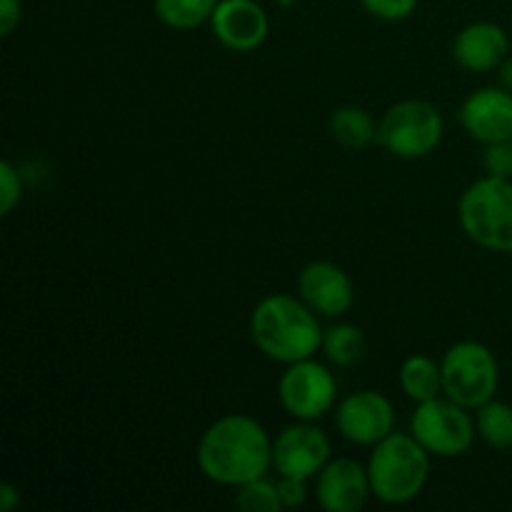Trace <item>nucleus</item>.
<instances>
[{
  "instance_id": "f257e3e1",
  "label": "nucleus",
  "mask_w": 512,
  "mask_h": 512,
  "mask_svg": "<svg viewBox=\"0 0 512 512\" xmlns=\"http://www.w3.org/2000/svg\"><path fill=\"white\" fill-rule=\"evenodd\" d=\"M198 468L213 483L240 488L273 468V440L250 415H225L200 438Z\"/></svg>"
},
{
  "instance_id": "f03ea898",
  "label": "nucleus",
  "mask_w": 512,
  "mask_h": 512,
  "mask_svg": "<svg viewBox=\"0 0 512 512\" xmlns=\"http://www.w3.org/2000/svg\"><path fill=\"white\" fill-rule=\"evenodd\" d=\"M323 333L320 315L295 295H268L250 315V338L273 363L290 365L315 358L323 348Z\"/></svg>"
},
{
  "instance_id": "7ed1b4c3",
  "label": "nucleus",
  "mask_w": 512,
  "mask_h": 512,
  "mask_svg": "<svg viewBox=\"0 0 512 512\" xmlns=\"http://www.w3.org/2000/svg\"><path fill=\"white\" fill-rule=\"evenodd\" d=\"M373 498L385 505L413 503L430 478V453L410 433H390L368 458Z\"/></svg>"
},
{
  "instance_id": "20e7f679",
  "label": "nucleus",
  "mask_w": 512,
  "mask_h": 512,
  "mask_svg": "<svg viewBox=\"0 0 512 512\" xmlns=\"http://www.w3.org/2000/svg\"><path fill=\"white\" fill-rule=\"evenodd\" d=\"M458 218L475 245L493 253H512V180L493 175L475 180L460 195Z\"/></svg>"
},
{
  "instance_id": "39448f33",
  "label": "nucleus",
  "mask_w": 512,
  "mask_h": 512,
  "mask_svg": "<svg viewBox=\"0 0 512 512\" xmlns=\"http://www.w3.org/2000/svg\"><path fill=\"white\" fill-rule=\"evenodd\" d=\"M445 123L430 100L408 98L390 105L378 123V145L403 160L428 158L443 143Z\"/></svg>"
},
{
  "instance_id": "423d86ee",
  "label": "nucleus",
  "mask_w": 512,
  "mask_h": 512,
  "mask_svg": "<svg viewBox=\"0 0 512 512\" xmlns=\"http://www.w3.org/2000/svg\"><path fill=\"white\" fill-rule=\"evenodd\" d=\"M443 395L468 410L483 408L500 388V365L478 340H460L443 355Z\"/></svg>"
},
{
  "instance_id": "0eeeda50",
  "label": "nucleus",
  "mask_w": 512,
  "mask_h": 512,
  "mask_svg": "<svg viewBox=\"0 0 512 512\" xmlns=\"http://www.w3.org/2000/svg\"><path fill=\"white\" fill-rule=\"evenodd\" d=\"M410 435L435 458H458L473 448L478 438L470 410L450 398H433L418 403L410 415Z\"/></svg>"
},
{
  "instance_id": "6e6552de",
  "label": "nucleus",
  "mask_w": 512,
  "mask_h": 512,
  "mask_svg": "<svg viewBox=\"0 0 512 512\" xmlns=\"http://www.w3.org/2000/svg\"><path fill=\"white\" fill-rule=\"evenodd\" d=\"M278 398L295 420L315 423L338 403V383L335 375L315 358L298 360L285 365L278 383Z\"/></svg>"
},
{
  "instance_id": "1a4fd4ad",
  "label": "nucleus",
  "mask_w": 512,
  "mask_h": 512,
  "mask_svg": "<svg viewBox=\"0 0 512 512\" xmlns=\"http://www.w3.org/2000/svg\"><path fill=\"white\" fill-rule=\"evenodd\" d=\"M330 463V440L318 425L308 420L288 425L273 440V468L280 478L313 480Z\"/></svg>"
},
{
  "instance_id": "9d476101",
  "label": "nucleus",
  "mask_w": 512,
  "mask_h": 512,
  "mask_svg": "<svg viewBox=\"0 0 512 512\" xmlns=\"http://www.w3.org/2000/svg\"><path fill=\"white\" fill-rule=\"evenodd\" d=\"M335 428L348 443L373 448L395 433V408L378 390L350 393L335 408Z\"/></svg>"
},
{
  "instance_id": "9b49d317",
  "label": "nucleus",
  "mask_w": 512,
  "mask_h": 512,
  "mask_svg": "<svg viewBox=\"0 0 512 512\" xmlns=\"http://www.w3.org/2000/svg\"><path fill=\"white\" fill-rule=\"evenodd\" d=\"M298 298L320 318H343L355 303V285L340 265L313 260L298 275Z\"/></svg>"
},
{
  "instance_id": "f8f14e48",
  "label": "nucleus",
  "mask_w": 512,
  "mask_h": 512,
  "mask_svg": "<svg viewBox=\"0 0 512 512\" xmlns=\"http://www.w3.org/2000/svg\"><path fill=\"white\" fill-rule=\"evenodd\" d=\"M215 40L235 53L260 48L270 33V20L258 0H220L210 18Z\"/></svg>"
},
{
  "instance_id": "ddd939ff",
  "label": "nucleus",
  "mask_w": 512,
  "mask_h": 512,
  "mask_svg": "<svg viewBox=\"0 0 512 512\" xmlns=\"http://www.w3.org/2000/svg\"><path fill=\"white\" fill-rule=\"evenodd\" d=\"M373 495L368 465L353 458L330 460L315 480V498L328 512H355L365 508Z\"/></svg>"
},
{
  "instance_id": "4468645a",
  "label": "nucleus",
  "mask_w": 512,
  "mask_h": 512,
  "mask_svg": "<svg viewBox=\"0 0 512 512\" xmlns=\"http://www.w3.org/2000/svg\"><path fill=\"white\" fill-rule=\"evenodd\" d=\"M460 123L483 145L512 138V93L503 85L475 90L460 108Z\"/></svg>"
},
{
  "instance_id": "2eb2a0df",
  "label": "nucleus",
  "mask_w": 512,
  "mask_h": 512,
  "mask_svg": "<svg viewBox=\"0 0 512 512\" xmlns=\"http://www.w3.org/2000/svg\"><path fill=\"white\" fill-rule=\"evenodd\" d=\"M510 55V38L503 25L478 20L455 35L453 60L468 73H490Z\"/></svg>"
},
{
  "instance_id": "dca6fc26",
  "label": "nucleus",
  "mask_w": 512,
  "mask_h": 512,
  "mask_svg": "<svg viewBox=\"0 0 512 512\" xmlns=\"http://www.w3.org/2000/svg\"><path fill=\"white\" fill-rule=\"evenodd\" d=\"M330 135L345 150H365L378 143V123L360 105H343L330 115Z\"/></svg>"
},
{
  "instance_id": "f3484780",
  "label": "nucleus",
  "mask_w": 512,
  "mask_h": 512,
  "mask_svg": "<svg viewBox=\"0 0 512 512\" xmlns=\"http://www.w3.org/2000/svg\"><path fill=\"white\" fill-rule=\"evenodd\" d=\"M400 388L415 405L433 400L443 393V368L428 355H410L400 365Z\"/></svg>"
},
{
  "instance_id": "a211bd4d",
  "label": "nucleus",
  "mask_w": 512,
  "mask_h": 512,
  "mask_svg": "<svg viewBox=\"0 0 512 512\" xmlns=\"http://www.w3.org/2000/svg\"><path fill=\"white\" fill-rule=\"evenodd\" d=\"M220 0H153L155 18L175 30H193L210 23Z\"/></svg>"
},
{
  "instance_id": "6ab92c4d",
  "label": "nucleus",
  "mask_w": 512,
  "mask_h": 512,
  "mask_svg": "<svg viewBox=\"0 0 512 512\" xmlns=\"http://www.w3.org/2000/svg\"><path fill=\"white\" fill-rule=\"evenodd\" d=\"M365 335L358 325L350 323H335L323 333V353L338 368H350V365L360 363L365 355Z\"/></svg>"
},
{
  "instance_id": "aec40b11",
  "label": "nucleus",
  "mask_w": 512,
  "mask_h": 512,
  "mask_svg": "<svg viewBox=\"0 0 512 512\" xmlns=\"http://www.w3.org/2000/svg\"><path fill=\"white\" fill-rule=\"evenodd\" d=\"M475 428L485 445L495 450L512 448V405L503 400H488L483 408L475 410Z\"/></svg>"
},
{
  "instance_id": "412c9836",
  "label": "nucleus",
  "mask_w": 512,
  "mask_h": 512,
  "mask_svg": "<svg viewBox=\"0 0 512 512\" xmlns=\"http://www.w3.org/2000/svg\"><path fill=\"white\" fill-rule=\"evenodd\" d=\"M238 495H235V508L248 510V512H278L283 510V500H280L278 485L270 480L258 478L250 483L240 485Z\"/></svg>"
},
{
  "instance_id": "4be33fe9",
  "label": "nucleus",
  "mask_w": 512,
  "mask_h": 512,
  "mask_svg": "<svg viewBox=\"0 0 512 512\" xmlns=\"http://www.w3.org/2000/svg\"><path fill=\"white\" fill-rule=\"evenodd\" d=\"M23 198V175L10 160L0 163V213L10 215Z\"/></svg>"
},
{
  "instance_id": "5701e85b",
  "label": "nucleus",
  "mask_w": 512,
  "mask_h": 512,
  "mask_svg": "<svg viewBox=\"0 0 512 512\" xmlns=\"http://www.w3.org/2000/svg\"><path fill=\"white\" fill-rule=\"evenodd\" d=\"M483 168L493 178L512 180V138L483 145Z\"/></svg>"
},
{
  "instance_id": "b1692460",
  "label": "nucleus",
  "mask_w": 512,
  "mask_h": 512,
  "mask_svg": "<svg viewBox=\"0 0 512 512\" xmlns=\"http://www.w3.org/2000/svg\"><path fill=\"white\" fill-rule=\"evenodd\" d=\"M420 0H360L365 10H368L373 18L388 20V23H398V20L410 18L418 8Z\"/></svg>"
},
{
  "instance_id": "393cba45",
  "label": "nucleus",
  "mask_w": 512,
  "mask_h": 512,
  "mask_svg": "<svg viewBox=\"0 0 512 512\" xmlns=\"http://www.w3.org/2000/svg\"><path fill=\"white\" fill-rule=\"evenodd\" d=\"M278 493L280 500H283V508H300V505H305V498H308L305 480L298 478H280Z\"/></svg>"
},
{
  "instance_id": "a878e982",
  "label": "nucleus",
  "mask_w": 512,
  "mask_h": 512,
  "mask_svg": "<svg viewBox=\"0 0 512 512\" xmlns=\"http://www.w3.org/2000/svg\"><path fill=\"white\" fill-rule=\"evenodd\" d=\"M23 18V0H0V33L8 38Z\"/></svg>"
},
{
  "instance_id": "bb28decb",
  "label": "nucleus",
  "mask_w": 512,
  "mask_h": 512,
  "mask_svg": "<svg viewBox=\"0 0 512 512\" xmlns=\"http://www.w3.org/2000/svg\"><path fill=\"white\" fill-rule=\"evenodd\" d=\"M20 505V493L15 485L3 483L0 485V510L3 512H13Z\"/></svg>"
},
{
  "instance_id": "cd10ccee",
  "label": "nucleus",
  "mask_w": 512,
  "mask_h": 512,
  "mask_svg": "<svg viewBox=\"0 0 512 512\" xmlns=\"http://www.w3.org/2000/svg\"><path fill=\"white\" fill-rule=\"evenodd\" d=\"M498 78H500V85L512 93V55H508V58L503 60V65L498 68Z\"/></svg>"
}]
</instances>
